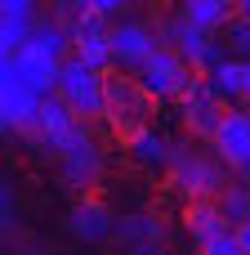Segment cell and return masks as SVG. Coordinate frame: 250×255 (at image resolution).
<instances>
[{"label": "cell", "instance_id": "ba28073f", "mask_svg": "<svg viewBox=\"0 0 250 255\" xmlns=\"http://www.w3.org/2000/svg\"><path fill=\"white\" fill-rule=\"evenodd\" d=\"M210 148L219 152V161H224L228 170H237V175L250 179V112L246 108L233 103V108L224 112V121H219V130H215Z\"/></svg>", "mask_w": 250, "mask_h": 255}, {"label": "cell", "instance_id": "ffe728a7", "mask_svg": "<svg viewBox=\"0 0 250 255\" xmlns=\"http://www.w3.org/2000/svg\"><path fill=\"white\" fill-rule=\"evenodd\" d=\"M224 45H228V54L250 58V13H237V18L224 27Z\"/></svg>", "mask_w": 250, "mask_h": 255}, {"label": "cell", "instance_id": "8992f818", "mask_svg": "<svg viewBox=\"0 0 250 255\" xmlns=\"http://www.w3.org/2000/svg\"><path fill=\"white\" fill-rule=\"evenodd\" d=\"M40 99H45V94L31 90L18 72L0 67V126H4V130L27 134L31 121H36V112H40Z\"/></svg>", "mask_w": 250, "mask_h": 255}, {"label": "cell", "instance_id": "7402d4cb", "mask_svg": "<svg viewBox=\"0 0 250 255\" xmlns=\"http://www.w3.org/2000/svg\"><path fill=\"white\" fill-rule=\"evenodd\" d=\"M0 215H4V229H13V224H18V193H13L9 184L0 188Z\"/></svg>", "mask_w": 250, "mask_h": 255}, {"label": "cell", "instance_id": "5bb4252c", "mask_svg": "<svg viewBox=\"0 0 250 255\" xmlns=\"http://www.w3.org/2000/svg\"><path fill=\"white\" fill-rule=\"evenodd\" d=\"M183 229H188V238H192L197 247H206L215 233H224V229H233V224H228L219 197H197V202H188V211H183Z\"/></svg>", "mask_w": 250, "mask_h": 255}, {"label": "cell", "instance_id": "8fae6325", "mask_svg": "<svg viewBox=\"0 0 250 255\" xmlns=\"http://www.w3.org/2000/svg\"><path fill=\"white\" fill-rule=\"evenodd\" d=\"M4 67L9 72H18L31 90H40V94H54L58 90V67H63V58H54V54H45L40 45H22L18 54H4Z\"/></svg>", "mask_w": 250, "mask_h": 255}, {"label": "cell", "instance_id": "ac0fdd59", "mask_svg": "<svg viewBox=\"0 0 250 255\" xmlns=\"http://www.w3.org/2000/svg\"><path fill=\"white\" fill-rule=\"evenodd\" d=\"M219 206H224L228 224H242V220H250V184H246V175H242L237 184H224Z\"/></svg>", "mask_w": 250, "mask_h": 255}, {"label": "cell", "instance_id": "2e32d148", "mask_svg": "<svg viewBox=\"0 0 250 255\" xmlns=\"http://www.w3.org/2000/svg\"><path fill=\"white\" fill-rule=\"evenodd\" d=\"M206 81L215 85V94L233 108V103H246V58H237V54H224L210 72H206Z\"/></svg>", "mask_w": 250, "mask_h": 255}, {"label": "cell", "instance_id": "7c38bea8", "mask_svg": "<svg viewBox=\"0 0 250 255\" xmlns=\"http://www.w3.org/2000/svg\"><path fill=\"white\" fill-rule=\"evenodd\" d=\"M125 152H130V161H134L139 170H170V152H174V143H170L161 130L143 126L139 134L125 139Z\"/></svg>", "mask_w": 250, "mask_h": 255}, {"label": "cell", "instance_id": "30bf717a", "mask_svg": "<svg viewBox=\"0 0 250 255\" xmlns=\"http://www.w3.org/2000/svg\"><path fill=\"white\" fill-rule=\"evenodd\" d=\"M112 45H116V67L139 72V67L157 54L161 36H157V27H152V22H143V18H125V22H116V27H112Z\"/></svg>", "mask_w": 250, "mask_h": 255}, {"label": "cell", "instance_id": "603a6c76", "mask_svg": "<svg viewBox=\"0 0 250 255\" xmlns=\"http://www.w3.org/2000/svg\"><path fill=\"white\" fill-rule=\"evenodd\" d=\"M89 9H103V13H121L125 9V0H85Z\"/></svg>", "mask_w": 250, "mask_h": 255}, {"label": "cell", "instance_id": "e0dca14e", "mask_svg": "<svg viewBox=\"0 0 250 255\" xmlns=\"http://www.w3.org/2000/svg\"><path fill=\"white\" fill-rule=\"evenodd\" d=\"M174 9L206 31H224L237 18V0H174Z\"/></svg>", "mask_w": 250, "mask_h": 255}, {"label": "cell", "instance_id": "9a60e30c", "mask_svg": "<svg viewBox=\"0 0 250 255\" xmlns=\"http://www.w3.org/2000/svg\"><path fill=\"white\" fill-rule=\"evenodd\" d=\"M116 242L125 247V251H157V247H166V224L157 220V215H125V220H116Z\"/></svg>", "mask_w": 250, "mask_h": 255}, {"label": "cell", "instance_id": "cb8c5ba5", "mask_svg": "<svg viewBox=\"0 0 250 255\" xmlns=\"http://www.w3.org/2000/svg\"><path fill=\"white\" fill-rule=\"evenodd\" d=\"M233 229H237V238H242V255H250V220L233 224Z\"/></svg>", "mask_w": 250, "mask_h": 255}, {"label": "cell", "instance_id": "d4e9b609", "mask_svg": "<svg viewBox=\"0 0 250 255\" xmlns=\"http://www.w3.org/2000/svg\"><path fill=\"white\" fill-rule=\"evenodd\" d=\"M246 103H250V58H246Z\"/></svg>", "mask_w": 250, "mask_h": 255}, {"label": "cell", "instance_id": "9c48e42d", "mask_svg": "<svg viewBox=\"0 0 250 255\" xmlns=\"http://www.w3.org/2000/svg\"><path fill=\"white\" fill-rule=\"evenodd\" d=\"M58 175H63L67 188H89V184H98V175H103V148L94 143L89 126L58 152Z\"/></svg>", "mask_w": 250, "mask_h": 255}, {"label": "cell", "instance_id": "d6986e66", "mask_svg": "<svg viewBox=\"0 0 250 255\" xmlns=\"http://www.w3.org/2000/svg\"><path fill=\"white\" fill-rule=\"evenodd\" d=\"M31 31H36V22H27V18H0V54H18L31 40Z\"/></svg>", "mask_w": 250, "mask_h": 255}, {"label": "cell", "instance_id": "52a82bcc", "mask_svg": "<svg viewBox=\"0 0 250 255\" xmlns=\"http://www.w3.org/2000/svg\"><path fill=\"white\" fill-rule=\"evenodd\" d=\"M224 112H228V103L215 94V85H210L206 76H201V81L179 99V121H183V130H188V134H197V139H215V130H219Z\"/></svg>", "mask_w": 250, "mask_h": 255}, {"label": "cell", "instance_id": "7a4b0ae2", "mask_svg": "<svg viewBox=\"0 0 250 255\" xmlns=\"http://www.w3.org/2000/svg\"><path fill=\"white\" fill-rule=\"evenodd\" d=\"M170 184H174V193L183 202H197V197H219L228 179H224L219 152L206 157V152H197L188 143H174V152H170Z\"/></svg>", "mask_w": 250, "mask_h": 255}, {"label": "cell", "instance_id": "277c9868", "mask_svg": "<svg viewBox=\"0 0 250 255\" xmlns=\"http://www.w3.org/2000/svg\"><path fill=\"white\" fill-rule=\"evenodd\" d=\"M201 76H206V72H197V67L174 49V45H157V54L139 67V81H143L161 103H179V99H183Z\"/></svg>", "mask_w": 250, "mask_h": 255}, {"label": "cell", "instance_id": "3957f363", "mask_svg": "<svg viewBox=\"0 0 250 255\" xmlns=\"http://www.w3.org/2000/svg\"><path fill=\"white\" fill-rule=\"evenodd\" d=\"M58 94H63L85 121H98V117L107 112V72L89 67L81 54H72V58H63V67H58Z\"/></svg>", "mask_w": 250, "mask_h": 255}, {"label": "cell", "instance_id": "4fadbf2b", "mask_svg": "<svg viewBox=\"0 0 250 255\" xmlns=\"http://www.w3.org/2000/svg\"><path fill=\"white\" fill-rule=\"evenodd\" d=\"M67 233L81 238V242H107V238H116V220H112L107 206L81 202V206H72V215H67Z\"/></svg>", "mask_w": 250, "mask_h": 255}, {"label": "cell", "instance_id": "5b68a950", "mask_svg": "<svg viewBox=\"0 0 250 255\" xmlns=\"http://www.w3.org/2000/svg\"><path fill=\"white\" fill-rule=\"evenodd\" d=\"M85 126H89V121H85V117H81V112H76L58 90H54V94L40 99V112H36V121H31L27 134L36 139V148H45V152H63V148H67Z\"/></svg>", "mask_w": 250, "mask_h": 255}, {"label": "cell", "instance_id": "44dd1931", "mask_svg": "<svg viewBox=\"0 0 250 255\" xmlns=\"http://www.w3.org/2000/svg\"><path fill=\"white\" fill-rule=\"evenodd\" d=\"M0 18H27V22H36L40 18V0H0Z\"/></svg>", "mask_w": 250, "mask_h": 255}, {"label": "cell", "instance_id": "6da1fadb", "mask_svg": "<svg viewBox=\"0 0 250 255\" xmlns=\"http://www.w3.org/2000/svg\"><path fill=\"white\" fill-rule=\"evenodd\" d=\"M161 99L139 81V72H125V67L107 72V112H103V121L112 126L116 139H130L143 126H152V108Z\"/></svg>", "mask_w": 250, "mask_h": 255}]
</instances>
